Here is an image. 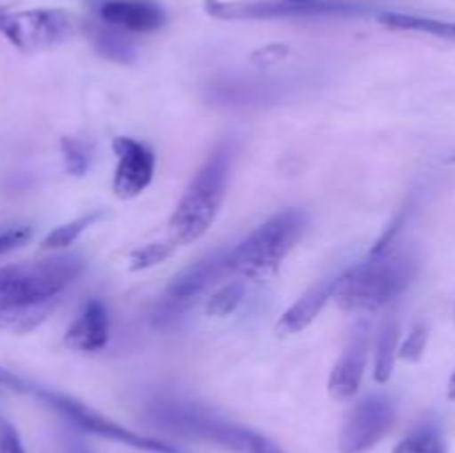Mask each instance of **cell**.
Segmentation results:
<instances>
[{
    "label": "cell",
    "mask_w": 455,
    "mask_h": 453,
    "mask_svg": "<svg viewBox=\"0 0 455 453\" xmlns=\"http://www.w3.org/2000/svg\"><path fill=\"white\" fill-rule=\"evenodd\" d=\"M147 416L169 433L216 444L231 453H283V449L267 435L185 398L160 395L147 404Z\"/></svg>",
    "instance_id": "obj_1"
},
{
    "label": "cell",
    "mask_w": 455,
    "mask_h": 453,
    "mask_svg": "<svg viewBox=\"0 0 455 453\" xmlns=\"http://www.w3.org/2000/svg\"><path fill=\"white\" fill-rule=\"evenodd\" d=\"M420 262L411 249L387 247L340 274L336 305L351 314H371L403 296L418 275Z\"/></svg>",
    "instance_id": "obj_2"
},
{
    "label": "cell",
    "mask_w": 455,
    "mask_h": 453,
    "mask_svg": "<svg viewBox=\"0 0 455 453\" xmlns=\"http://www.w3.org/2000/svg\"><path fill=\"white\" fill-rule=\"evenodd\" d=\"M231 163H234V147L225 140L209 154L198 173L191 178L180 203L169 218V238L178 247L196 242L212 229L227 198Z\"/></svg>",
    "instance_id": "obj_3"
},
{
    "label": "cell",
    "mask_w": 455,
    "mask_h": 453,
    "mask_svg": "<svg viewBox=\"0 0 455 453\" xmlns=\"http://www.w3.org/2000/svg\"><path fill=\"white\" fill-rule=\"evenodd\" d=\"M307 225H309V218L302 209L291 207L275 213L256 231H251L243 242L229 249L227 269L243 280L260 282V280L271 278L280 269L284 258L300 242Z\"/></svg>",
    "instance_id": "obj_4"
},
{
    "label": "cell",
    "mask_w": 455,
    "mask_h": 453,
    "mask_svg": "<svg viewBox=\"0 0 455 453\" xmlns=\"http://www.w3.org/2000/svg\"><path fill=\"white\" fill-rule=\"evenodd\" d=\"M84 266L87 262L78 253L0 266V306H56Z\"/></svg>",
    "instance_id": "obj_5"
},
{
    "label": "cell",
    "mask_w": 455,
    "mask_h": 453,
    "mask_svg": "<svg viewBox=\"0 0 455 453\" xmlns=\"http://www.w3.org/2000/svg\"><path fill=\"white\" fill-rule=\"evenodd\" d=\"M7 389L20 391V393L36 395L38 400H43L47 407H52L53 411L60 413L67 422L76 426V429L84 431V433L98 435V438L111 440V442L124 444V447L138 449V451L147 453H180L173 444L164 442V440L147 438V435L136 433V431L127 429V426L118 425V422L109 420L107 416L98 413L96 409L87 407L80 400L71 398V395L60 393V391L47 389V386L34 385V382H27L22 378L13 376L12 371H7Z\"/></svg>",
    "instance_id": "obj_6"
},
{
    "label": "cell",
    "mask_w": 455,
    "mask_h": 453,
    "mask_svg": "<svg viewBox=\"0 0 455 453\" xmlns=\"http://www.w3.org/2000/svg\"><path fill=\"white\" fill-rule=\"evenodd\" d=\"M207 16L218 20H296V18H342L371 13V4L358 0H204Z\"/></svg>",
    "instance_id": "obj_7"
},
{
    "label": "cell",
    "mask_w": 455,
    "mask_h": 453,
    "mask_svg": "<svg viewBox=\"0 0 455 453\" xmlns=\"http://www.w3.org/2000/svg\"><path fill=\"white\" fill-rule=\"evenodd\" d=\"M76 31V20L65 9L0 7V36L20 52H40L65 43Z\"/></svg>",
    "instance_id": "obj_8"
},
{
    "label": "cell",
    "mask_w": 455,
    "mask_h": 453,
    "mask_svg": "<svg viewBox=\"0 0 455 453\" xmlns=\"http://www.w3.org/2000/svg\"><path fill=\"white\" fill-rule=\"evenodd\" d=\"M395 420V407L385 395H369L355 404L340 433L342 453H364L376 447Z\"/></svg>",
    "instance_id": "obj_9"
},
{
    "label": "cell",
    "mask_w": 455,
    "mask_h": 453,
    "mask_svg": "<svg viewBox=\"0 0 455 453\" xmlns=\"http://www.w3.org/2000/svg\"><path fill=\"white\" fill-rule=\"evenodd\" d=\"M116 154L114 194L120 200L138 198L154 180L156 155L151 147L129 136H118L111 142Z\"/></svg>",
    "instance_id": "obj_10"
},
{
    "label": "cell",
    "mask_w": 455,
    "mask_h": 453,
    "mask_svg": "<svg viewBox=\"0 0 455 453\" xmlns=\"http://www.w3.org/2000/svg\"><path fill=\"white\" fill-rule=\"evenodd\" d=\"M369 360V327L367 322H360L351 336L349 345L342 351L340 360L333 364L331 376H329V395L338 402H349L358 393L363 385L364 369Z\"/></svg>",
    "instance_id": "obj_11"
},
{
    "label": "cell",
    "mask_w": 455,
    "mask_h": 453,
    "mask_svg": "<svg viewBox=\"0 0 455 453\" xmlns=\"http://www.w3.org/2000/svg\"><path fill=\"white\" fill-rule=\"evenodd\" d=\"M98 16L127 34H154L167 22V12L154 0H102Z\"/></svg>",
    "instance_id": "obj_12"
},
{
    "label": "cell",
    "mask_w": 455,
    "mask_h": 453,
    "mask_svg": "<svg viewBox=\"0 0 455 453\" xmlns=\"http://www.w3.org/2000/svg\"><path fill=\"white\" fill-rule=\"evenodd\" d=\"M227 256H229V249H218L212 256L200 258L198 262H194V265L182 269L178 275H173V280L167 287V300L172 305H185V302L194 300L200 293L207 291L216 280L229 274Z\"/></svg>",
    "instance_id": "obj_13"
},
{
    "label": "cell",
    "mask_w": 455,
    "mask_h": 453,
    "mask_svg": "<svg viewBox=\"0 0 455 453\" xmlns=\"http://www.w3.org/2000/svg\"><path fill=\"white\" fill-rule=\"evenodd\" d=\"M109 342V314L98 298L84 302L65 331V346L76 354H98Z\"/></svg>",
    "instance_id": "obj_14"
},
{
    "label": "cell",
    "mask_w": 455,
    "mask_h": 453,
    "mask_svg": "<svg viewBox=\"0 0 455 453\" xmlns=\"http://www.w3.org/2000/svg\"><path fill=\"white\" fill-rule=\"evenodd\" d=\"M338 280H340V274L329 275V278L318 280L314 287L307 289L283 315H280L278 324H275V333L278 336H296V333H302L327 306L329 300H333L338 289Z\"/></svg>",
    "instance_id": "obj_15"
},
{
    "label": "cell",
    "mask_w": 455,
    "mask_h": 453,
    "mask_svg": "<svg viewBox=\"0 0 455 453\" xmlns=\"http://www.w3.org/2000/svg\"><path fill=\"white\" fill-rule=\"evenodd\" d=\"M378 22L395 31H411V34H427L435 38L455 40V20H443V18L418 16V13L404 12H380Z\"/></svg>",
    "instance_id": "obj_16"
},
{
    "label": "cell",
    "mask_w": 455,
    "mask_h": 453,
    "mask_svg": "<svg viewBox=\"0 0 455 453\" xmlns=\"http://www.w3.org/2000/svg\"><path fill=\"white\" fill-rule=\"evenodd\" d=\"M87 34L100 56L120 62V65H129V62L136 60V44L132 43V38H129L132 34H127V31L116 29V27L100 20L89 25Z\"/></svg>",
    "instance_id": "obj_17"
},
{
    "label": "cell",
    "mask_w": 455,
    "mask_h": 453,
    "mask_svg": "<svg viewBox=\"0 0 455 453\" xmlns=\"http://www.w3.org/2000/svg\"><path fill=\"white\" fill-rule=\"evenodd\" d=\"M400 349V324L398 320L391 318L385 322L376 345V362H373V378L378 385H387L394 376L395 360H398Z\"/></svg>",
    "instance_id": "obj_18"
},
{
    "label": "cell",
    "mask_w": 455,
    "mask_h": 453,
    "mask_svg": "<svg viewBox=\"0 0 455 453\" xmlns=\"http://www.w3.org/2000/svg\"><path fill=\"white\" fill-rule=\"evenodd\" d=\"M102 218H105V211H102V209H96V211H89L84 213V216H78L74 218V220L65 222V225L56 226V229H52L44 235L43 249H52V251H56V249H67L69 244H74L84 231L92 229L96 222H100Z\"/></svg>",
    "instance_id": "obj_19"
},
{
    "label": "cell",
    "mask_w": 455,
    "mask_h": 453,
    "mask_svg": "<svg viewBox=\"0 0 455 453\" xmlns=\"http://www.w3.org/2000/svg\"><path fill=\"white\" fill-rule=\"evenodd\" d=\"M394 453H447V442L435 426H418L395 444Z\"/></svg>",
    "instance_id": "obj_20"
},
{
    "label": "cell",
    "mask_w": 455,
    "mask_h": 453,
    "mask_svg": "<svg viewBox=\"0 0 455 453\" xmlns=\"http://www.w3.org/2000/svg\"><path fill=\"white\" fill-rule=\"evenodd\" d=\"M178 244L173 242L172 238L167 240H158V242H149V244H142V247L133 249L132 256H129V269L132 271H145L151 269V266L160 265L164 262L167 258L173 256Z\"/></svg>",
    "instance_id": "obj_21"
},
{
    "label": "cell",
    "mask_w": 455,
    "mask_h": 453,
    "mask_svg": "<svg viewBox=\"0 0 455 453\" xmlns=\"http://www.w3.org/2000/svg\"><path fill=\"white\" fill-rule=\"evenodd\" d=\"M244 300V280H231L222 289H218L212 298L207 300V314L216 315V318H225L231 315Z\"/></svg>",
    "instance_id": "obj_22"
},
{
    "label": "cell",
    "mask_w": 455,
    "mask_h": 453,
    "mask_svg": "<svg viewBox=\"0 0 455 453\" xmlns=\"http://www.w3.org/2000/svg\"><path fill=\"white\" fill-rule=\"evenodd\" d=\"M62 158H65V167L71 176H84L92 167V145L80 138L65 136L60 140Z\"/></svg>",
    "instance_id": "obj_23"
},
{
    "label": "cell",
    "mask_w": 455,
    "mask_h": 453,
    "mask_svg": "<svg viewBox=\"0 0 455 453\" xmlns=\"http://www.w3.org/2000/svg\"><path fill=\"white\" fill-rule=\"evenodd\" d=\"M427 340H429V331H427V327L416 324V327L407 333V340L400 345L398 358L407 360V362H418V360L425 355Z\"/></svg>",
    "instance_id": "obj_24"
},
{
    "label": "cell",
    "mask_w": 455,
    "mask_h": 453,
    "mask_svg": "<svg viewBox=\"0 0 455 453\" xmlns=\"http://www.w3.org/2000/svg\"><path fill=\"white\" fill-rule=\"evenodd\" d=\"M31 234H34V229H31L29 225L0 226V256H4V253L13 251V249L29 242Z\"/></svg>",
    "instance_id": "obj_25"
},
{
    "label": "cell",
    "mask_w": 455,
    "mask_h": 453,
    "mask_svg": "<svg viewBox=\"0 0 455 453\" xmlns=\"http://www.w3.org/2000/svg\"><path fill=\"white\" fill-rule=\"evenodd\" d=\"M0 453H25L20 435L4 417H0Z\"/></svg>",
    "instance_id": "obj_26"
},
{
    "label": "cell",
    "mask_w": 455,
    "mask_h": 453,
    "mask_svg": "<svg viewBox=\"0 0 455 453\" xmlns=\"http://www.w3.org/2000/svg\"><path fill=\"white\" fill-rule=\"evenodd\" d=\"M287 56V47H278V49H260V52L253 53V60L260 62V65H271V62H278L280 58Z\"/></svg>",
    "instance_id": "obj_27"
},
{
    "label": "cell",
    "mask_w": 455,
    "mask_h": 453,
    "mask_svg": "<svg viewBox=\"0 0 455 453\" xmlns=\"http://www.w3.org/2000/svg\"><path fill=\"white\" fill-rule=\"evenodd\" d=\"M65 447H67V453H92L87 444H84L80 438H76V435H71V438L65 440Z\"/></svg>",
    "instance_id": "obj_28"
},
{
    "label": "cell",
    "mask_w": 455,
    "mask_h": 453,
    "mask_svg": "<svg viewBox=\"0 0 455 453\" xmlns=\"http://www.w3.org/2000/svg\"><path fill=\"white\" fill-rule=\"evenodd\" d=\"M447 398H449V400H455V371L451 373V378H449V386H447Z\"/></svg>",
    "instance_id": "obj_29"
},
{
    "label": "cell",
    "mask_w": 455,
    "mask_h": 453,
    "mask_svg": "<svg viewBox=\"0 0 455 453\" xmlns=\"http://www.w3.org/2000/svg\"><path fill=\"white\" fill-rule=\"evenodd\" d=\"M0 391H7V371L0 369Z\"/></svg>",
    "instance_id": "obj_30"
},
{
    "label": "cell",
    "mask_w": 455,
    "mask_h": 453,
    "mask_svg": "<svg viewBox=\"0 0 455 453\" xmlns=\"http://www.w3.org/2000/svg\"><path fill=\"white\" fill-rule=\"evenodd\" d=\"M453 314H455V309H453Z\"/></svg>",
    "instance_id": "obj_31"
}]
</instances>
